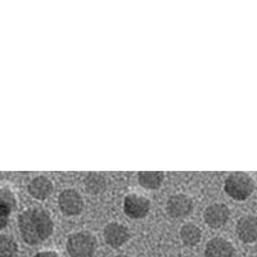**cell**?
<instances>
[{"label":"cell","instance_id":"cell-13","mask_svg":"<svg viewBox=\"0 0 257 257\" xmlns=\"http://www.w3.org/2000/svg\"><path fill=\"white\" fill-rule=\"evenodd\" d=\"M180 239L187 247H194L199 243L202 238L201 229L193 222H187L180 228Z\"/></svg>","mask_w":257,"mask_h":257},{"label":"cell","instance_id":"cell-15","mask_svg":"<svg viewBox=\"0 0 257 257\" xmlns=\"http://www.w3.org/2000/svg\"><path fill=\"white\" fill-rule=\"evenodd\" d=\"M16 207H17V198L15 192L11 188H0V212L9 216L16 210Z\"/></svg>","mask_w":257,"mask_h":257},{"label":"cell","instance_id":"cell-2","mask_svg":"<svg viewBox=\"0 0 257 257\" xmlns=\"http://www.w3.org/2000/svg\"><path fill=\"white\" fill-rule=\"evenodd\" d=\"M224 190L235 201H245L254 190V181L247 173H233L225 179Z\"/></svg>","mask_w":257,"mask_h":257},{"label":"cell","instance_id":"cell-5","mask_svg":"<svg viewBox=\"0 0 257 257\" xmlns=\"http://www.w3.org/2000/svg\"><path fill=\"white\" fill-rule=\"evenodd\" d=\"M58 206L66 216H76L84 208V199L77 190L64 189L58 196Z\"/></svg>","mask_w":257,"mask_h":257},{"label":"cell","instance_id":"cell-19","mask_svg":"<svg viewBox=\"0 0 257 257\" xmlns=\"http://www.w3.org/2000/svg\"><path fill=\"white\" fill-rule=\"evenodd\" d=\"M114 257H130V256H127V254H117V256Z\"/></svg>","mask_w":257,"mask_h":257},{"label":"cell","instance_id":"cell-18","mask_svg":"<svg viewBox=\"0 0 257 257\" xmlns=\"http://www.w3.org/2000/svg\"><path fill=\"white\" fill-rule=\"evenodd\" d=\"M9 222V216L8 215H6V213L0 212V230L2 229H4L8 225Z\"/></svg>","mask_w":257,"mask_h":257},{"label":"cell","instance_id":"cell-3","mask_svg":"<svg viewBox=\"0 0 257 257\" xmlns=\"http://www.w3.org/2000/svg\"><path fill=\"white\" fill-rule=\"evenodd\" d=\"M66 249L71 257H93L96 251V239L88 231H77L67 238Z\"/></svg>","mask_w":257,"mask_h":257},{"label":"cell","instance_id":"cell-10","mask_svg":"<svg viewBox=\"0 0 257 257\" xmlns=\"http://www.w3.org/2000/svg\"><path fill=\"white\" fill-rule=\"evenodd\" d=\"M237 235L243 243H253L257 240V216L247 215L238 220L235 226Z\"/></svg>","mask_w":257,"mask_h":257},{"label":"cell","instance_id":"cell-21","mask_svg":"<svg viewBox=\"0 0 257 257\" xmlns=\"http://www.w3.org/2000/svg\"><path fill=\"white\" fill-rule=\"evenodd\" d=\"M0 176H2V173H0Z\"/></svg>","mask_w":257,"mask_h":257},{"label":"cell","instance_id":"cell-7","mask_svg":"<svg viewBox=\"0 0 257 257\" xmlns=\"http://www.w3.org/2000/svg\"><path fill=\"white\" fill-rule=\"evenodd\" d=\"M130 231L123 224L120 222H109L104 228V239L105 243L112 248H120L121 245L125 244L130 239Z\"/></svg>","mask_w":257,"mask_h":257},{"label":"cell","instance_id":"cell-4","mask_svg":"<svg viewBox=\"0 0 257 257\" xmlns=\"http://www.w3.org/2000/svg\"><path fill=\"white\" fill-rule=\"evenodd\" d=\"M151 210V201L147 197L132 193L123 199V212L130 219H143Z\"/></svg>","mask_w":257,"mask_h":257},{"label":"cell","instance_id":"cell-20","mask_svg":"<svg viewBox=\"0 0 257 257\" xmlns=\"http://www.w3.org/2000/svg\"><path fill=\"white\" fill-rule=\"evenodd\" d=\"M249 257H257V256H249Z\"/></svg>","mask_w":257,"mask_h":257},{"label":"cell","instance_id":"cell-12","mask_svg":"<svg viewBox=\"0 0 257 257\" xmlns=\"http://www.w3.org/2000/svg\"><path fill=\"white\" fill-rule=\"evenodd\" d=\"M84 185L86 192L90 194H102L107 189V179L99 173H89L84 179Z\"/></svg>","mask_w":257,"mask_h":257},{"label":"cell","instance_id":"cell-1","mask_svg":"<svg viewBox=\"0 0 257 257\" xmlns=\"http://www.w3.org/2000/svg\"><path fill=\"white\" fill-rule=\"evenodd\" d=\"M18 229L25 243L38 245L52 237L54 222L47 210L41 207H30L20 213Z\"/></svg>","mask_w":257,"mask_h":257},{"label":"cell","instance_id":"cell-9","mask_svg":"<svg viewBox=\"0 0 257 257\" xmlns=\"http://www.w3.org/2000/svg\"><path fill=\"white\" fill-rule=\"evenodd\" d=\"M235 248L230 240L225 238H212L207 242L205 248V257H234Z\"/></svg>","mask_w":257,"mask_h":257},{"label":"cell","instance_id":"cell-8","mask_svg":"<svg viewBox=\"0 0 257 257\" xmlns=\"http://www.w3.org/2000/svg\"><path fill=\"white\" fill-rule=\"evenodd\" d=\"M229 216H230V210L224 203H213V205H210L205 210V213H203L206 224L212 229L221 228L222 225L228 222Z\"/></svg>","mask_w":257,"mask_h":257},{"label":"cell","instance_id":"cell-16","mask_svg":"<svg viewBox=\"0 0 257 257\" xmlns=\"http://www.w3.org/2000/svg\"><path fill=\"white\" fill-rule=\"evenodd\" d=\"M18 244L16 239L8 234H0V257H16Z\"/></svg>","mask_w":257,"mask_h":257},{"label":"cell","instance_id":"cell-6","mask_svg":"<svg viewBox=\"0 0 257 257\" xmlns=\"http://www.w3.org/2000/svg\"><path fill=\"white\" fill-rule=\"evenodd\" d=\"M193 201L187 194H174L167 199L166 211L174 219H183L187 217L193 211Z\"/></svg>","mask_w":257,"mask_h":257},{"label":"cell","instance_id":"cell-17","mask_svg":"<svg viewBox=\"0 0 257 257\" xmlns=\"http://www.w3.org/2000/svg\"><path fill=\"white\" fill-rule=\"evenodd\" d=\"M34 257H59L58 252L52 251V249H48V251H40L35 254Z\"/></svg>","mask_w":257,"mask_h":257},{"label":"cell","instance_id":"cell-14","mask_svg":"<svg viewBox=\"0 0 257 257\" xmlns=\"http://www.w3.org/2000/svg\"><path fill=\"white\" fill-rule=\"evenodd\" d=\"M165 174L161 171H141L138 174V181L144 189H158L162 185Z\"/></svg>","mask_w":257,"mask_h":257},{"label":"cell","instance_id":"cell-11","mask_svg":"<svg viewBox=\"0 0 257 257\" xmlns=\"http://www.w3.org/2000/svg\"><path fill=\"white\" fill-rule=\"evenodd\" d=\"M30 196L38 201H44L53 193V183L49 178L44 175H39L32 179L27 185Z\"/></svg>","mask_w":257,"mask_h":257}]
</instances>
